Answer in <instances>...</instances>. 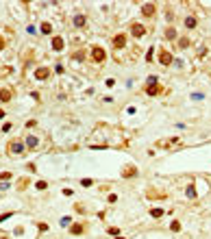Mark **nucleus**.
I'll list each match as a JSON object with an SVG mask.
<instances>
[{
    "mask_svg": "<svg viewBox=\"0 0 211 239\" xmlns=\"http://www.w3.org/2000/svg\"><path fill=\"white\" fill-rule=\"evenodd\" d=\"M142 13H144L146 17H152V15H155V4H150V2L144 4V7H142Z\"/></svg>",
    "mask_w": 211,
    "mask_h": 239,
    "instance_id": "9",
    "label": "nucleus"
},
{
    "mask_svg": "<svg viewBox=\"0 0 211 239\" xmlns=\"http://www.w3.org/2000/svg\"><path fill=\"white\" fill-rule=\"evenodd\" d=\"M37 143H39V139H37L35 135H28V137H26V148L35 150V148H37Z\"/></svg>",
    "mask_w": 211,
    "mask_h": 239,
    "instance_id": "11",
    "label": "nucleus"
},
{
    "mask_svg": "<svg viewBox=\"0 0 211 239\" xmlns=\"http://www.w3.org/2000/svg\"><path fill=\"white\" fill-rule=\"evenodd\" d=\"M159 92H161L159 83H157V85H148V87H146V94H148V96H157Z\"/></svg>",
    "mask_w": 211,
    "mask_h": 239,
    "instance_id": "13",
    "label": "nucleus"
},
{
    "mask_svg": "<svg viewBox=\"0 0 211 239\" xmlns=\"http://www.w3.org/2000/svg\"><path fill=\"white\" fill-rule=\"evenodd\" d=\"M170 228H172V231H181V224H178V222H172V226H170Z\"/></svg>",
    "mask_w": 211,
    "mask_h": 239,
    "instance_id": "24",
    "label": "nucleus"
},
{
    "mask_svg": "<svg viewBox=\"0 0 211 239\" xmlns=\"http://www.w3.org/2000/svg\"><path fill=\"white\" fill-rule=\"evenodd\" d=\"M72 24H74L76 28H81V26H85V24H87V17H85L83 13H79V15H74V20H72Z\"/></svg>",
    "mask_w": 211,
    "mask_h": 239,
    "instance_id": "7",
    "label": "nucleus"
},
{
    "mask_svg": "<svg viewBox=\"0 0 211 239\" xmlns=\"http://www.w3.org/2000/svg\"><path fill=\"white\" fill-rule=\"evenodd\" d=\"M105 57H107L105 48H100V46H94V48H91V59H94L96 63H102V61H105Z\"/></svg>",
    "mask_w": 211,
    "mask_h": 239,
    "instance_id": "2",
    "label": "nucleus"
},
{
    "mask_svg": "<svg viewBox=\"0 0 211 239\" xmlns=\"http://www.w3.org/2000/svg\"><path fill=\"white\" fill-rule=\"evenodd\" d=\"M152 54H155V46L148 48V54H146V61H152Z\"/></svg>",
    "mask_w": 211,
    "mask_h": 239,
    "instance_id": "23",
    "label": "nucleus"
},
{
    "mask_svg": "<svg viewBox=\"0 0 211 239\" xmlns=\"http://www.w3.org/2000/svg\"><path fill=\"white\" fill-rule=\"evenodd\" d=\"M72 233H74V235H81V233H83V226H81V224H74V226H72Z\"/></svg>",
    "mask_w": 211,
    "mask_h": 239,
    "instance_id": "18",
    "label": "nucleus"
},
{
    "mask_svg": "<svg viewBox=\"0 0 211 239\" xmlns=\"http://www.w3.org/2000/svg\"><path fill=\"white\" fill-rule=\"evenodd\" d=\"M122 176H124V178H133V176H137V170H135L133 165H128V167L122 170Z\"/></svg>",
    "mask_w": 211,
    "mask_h": 239,
    "instance_id": "10",
    "label": "nucleus"
},
{
    "mask_svg": "<svg viewBox=\"0 0 211 239\" xmlns=\"http://www.w3.org/2000/svg\"><path fill=\"white\" fill-rule=\"evenodd\" d=\"M172 61L174 59H172V54H170L168 50H159V63L161 65H172Z\"/></svg>",
    "mask_w": 211,
    "mask_h": 239,
    "instance_id": "4",
    "label": "nucleus"
},
{
    "mask_svg": "<svg viewBox=\"0 0 211 239\" xmlns=\"http://www.w3.org/2000/svg\"><path fill=\"white\" fill-rule=\"evenodd\" d=\"M150 215L152 217H161L163 215V209H150Z\"/></svg>",
    "mask_w": 211,
    "mask_h": 239,
    "instance_id": "17",
    "label": "nucleus"
},
{
    "mask_svg": "<svg viewBox=\"0 0 211 239\" xmlns=\"http://www.w3.org/2000/svg\"><path fill=\"white\" fill-rule=\"evenodd\" d=\"M9 176H11L9 172H2V174H0V181H9Z\"/></svg>",
    "mask_w": 211,
    "mask_h": 239,
    "instance_id": "26",
    "label": "nucleus"
},
{
    "mask_svg": "<svg viewBox=\"0 0 211 239\" xmlns=\"http://www.w3.org/2000/svg\"><path fill=\"white\" fill-rule=\"evenodd\" d=\"M2 117H4V111H0V120H2Z\"/></svg>",
    "mask_w": 211,
    "mask_h": 239,
    "instance_id": "30",
    "label": "nucleus"
},
{
    "mask_svg": "<svg viewBox=\"0 0 211 239\" xmlns=\"http://www.w3.org/2000/svg\"><path fill=\"white\" fill-rule=\"evenodd\" d=\"M131 33H133L135 37H144V35H146V26L139 24V22H135V24H131Z\"/></svg>",
    "mask_w": 211,
    "mask_h": 239,
    "instance_id": "3",
    "label": "nucleus"
},
{
    "mask_svg": "<svg viewBox=\"0 0 211 239\" xmlns=\"http://www.w3.org/2000/svg\"><path fill=\"white\" fill-rule=\"evenodd\" d=\"M148 85H157V76H150L148 78Z\"/></svg>",
    "mask_w": 211,
    "mask_h": 239,
    "instance_id": "27",
    "label": "nucleus"
},
{
    "mask_svg": "<svg viewBox=\"0 0 211 239\" xmlns=\"http://www.w3.org/2000/svg\"><path fill=\"white\" fill-rule=\"evenodd\" d=\"M52 48H54V52H61L63 50V37H52Z\"/></svg>",
    "mask_w": 211,
    "mask_h": 239,
    "instance_id": "8",
    "label": "nucleus"
},
{
    "mask_svg": "<svg viewBox=\"0 0 211 239\" xmlns=\"http://www.w3.org/2000/svg\"><path fill=\"white\" fill-rule=\"evenodd\" d=\"M178 46H181V48H187V46H189V39H187V37L178 39Z\"/></svg>",
    "mask_w": 211,
    "mask_h": 239,
    "instance_id": "20",
    "label": "nucleus"
},
{
    "mask_svg": "<svg viewBox=\"0 0 211 239\" xmlns=\"http://www.w3.org/2000/svg\"><path fill=\"white\" fill-rule=\"evenodd\" d=\"M113 46H116V48H124V46H126V35H124V33L116 35V37H113Z\"/></svg>",
    "mask_w": 211,
    "mask_h": 239,
    "instance_id": "5",
    "label": "nucleus"
},
{
    "mask_svg": "<svg viewBox=\"0 0 211 239\" xmlns=\"http://www.w3.org/2000/svg\"><path fill=\"white\" fill-rule=\"evenodd\" d=\"M48 76H50V70H48V67H37V70H35V78H39V81H46Z\"/></svg>",
    "mask_w": 211,
    "mask_h": 239,
    "instance_id": "6",
    "label": "nucleus"
},
{
    "mask_svg": "<svg viewBox=\"0 0 211 239\" xmlns=\"http://www.w3.org/2000/svg\"><path fill=\"white\" fill-rule=\"evenodd\" d=\"M81 185H83V187H91V185H94V181H91V178H83V181H81Z\"/></svg>",
    "mask_w": 211,
    "mask_h": 239,
    "instance_id": "21",
    "label": "nucleus"
},
{
    "mask_svg": "<svg viewBox=\"0 0 211 239\" xmlns=\"http://www.w3.org/2000/svg\"><path fill=\"white\" fill-rule=\"evenodd\" d=\"M118 233H120V231H118L116 226H111V228H109V235H116V237H118Z\"/></svg>",
    "mask_w": 211,
    "mask_h": 239,
    "instance_id": "25",
    "label": "nucleus"
},
{
    "mask_svg": "<svg viewBox=\"0 0 211 239\" xmlns=\"http://www.w3.org/2000/svg\"><path fill=\"white\" fill-rule=\"evenodd\" d=\"M196 24H198V20H196L194 15H187V17H185V28L192 31V28H196Z\"/></svg>",
    "mask_w": 211,
    "mask_h": 239,
    "instance_id": "12",
    "label": "nucleus"
},
{
    "mask_svg": "<svg viewBox=\"0 0 211 239\" xmlns=\"http://www.w3.org/2000/svg\"><path fill=\"white\" fill-rule=\"evenodd\" d=\"M11 100V92L9 89H0V102H9Z\"/></svg>",
    "mask_w": 211,
    "mask_h": 239,
    "instance_id": "14",
    "label": "nucleus"
},
{
    "mask_svg": "<svg viewBox=\"0 0 211 239\" xmlns=\"http://www.w3.org/2000/svg\"><path fill=\"white\" fill-rule=\"evenodd\" d=\"M2 48H4V39L0 37V50H2Z\"/></svg>",
    "mask_w": 211,
    "mask_h": 239,
    "instance_id": "29",
    "label": "nucleus"
},
{
    "mask_svg": "<svg viewBox=\"0 0 211 239\" xmlns=\"http://www.w3.org/2000/svg\"><path fill=\"white\" fill-rule=\"evenodd\" d=\"M116 239H124V237H122V235H118V237H116Z\"/></svg>",
    "mask_w": 211,
    "mask_h": 239,
    "instance_id": "31",
    "label": "nucleus"
},
{
    "mask_svg": "<svg viewBox=\"0 0 211 239\" xmlns=\"http://www.w3.org/2000/svg\"><path fill=\"white\" fill-rule=\"evenodd\" d=\"M166 37H168V39H174V37H176V28H172V26L166 28Z\"/></svg>",
    "mask_w": 211,
    "mask_h": 239,
    "instance_id": "16",
    "label": "nucleus"
},
{
    "mask_svg": "<svg viewBox=\"0 0 211 239\" xmlns=\"http://www.w3.org/2000/svg\"><path fill=\"white\" fill-rule=\"evenodd\" d=\"M42 33L44 35H50V33H52V24H50V22H44L42 24Z\"/></svg>",
    "mask_w": 211,
    "mask_h": 239,
    "instance_id": "15",
    "label": "nucleus"
},
{
    "mask_svg": "<svg viewBox=\"0 0 211 239\" xmlns=\"http://www.w3.org/2000/svg\"><path fill=\"white\" fill-rule=\"evenodd\" d=\"M35 187H37L39 191H44V189H48V183H46V181H39V183H37Z\"/></svg>",
    "mask_w": 211,
    "mask_h": 239,
    "instance_id": "19",
    "label": "nucleus"
},
{
    "mask_svg": "<svg viewBox=\"0 0 211 239\" xmlns=\"http://www.w3.org/2000/svg\"><path fill=\"white\" fill-rule=\"evenodd\" d=\"M187 196H189V198H196V189H194V185L187 187Z\"/></svg>",
    "mask_w": 211,
    "mask_h": 239,
    "instance_id": "22",
    "label": "nucleus"
},
{
    "mask_svg": "<svg viewBox=\"0 0 211 239\" xmlns=\"http://www.w3.org/2000/svg\"><path fill=\"white\" fill-rule=\"evenodd\" d=\"M11 215H13V213H4V215H0V222H4V220H9Z\"/></svg>",
    "mask_w": 211,
    "mask_h": 239,
    "instance_id": "28",
    "label": "nucleus"
},
{
    "mask_svg": "<svg viewBox=\"0 0 211 239\" xmlns=\"http://www.w3.org/2000/svg\"><path fill=\"white\" fill-rule=\"evenodd\" d=\"M9 154H24V150H26V146L20 142V139H15V142H11L9 143Z\"/></svg>",
    "mask_w": 211,
    "mask_h": 239,
    "instance_id": "1",
    "label": "nucleus"
}]
</instances>
